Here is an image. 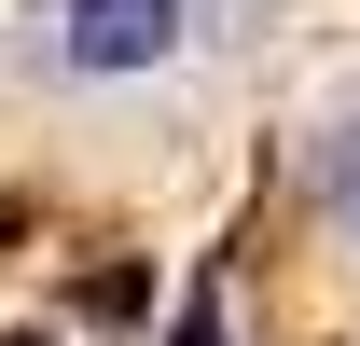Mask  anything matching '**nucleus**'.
<instances>
[{"mask_svg":"<svg viewBox=\"0 0 360 346\" xmlns=\"http://www.w3.org/2000/svg\"><path fill=\"white\" fill-rule=\"evenodd\" d=\"M56 70L70 84H139V70H167L180 28H194V0H56Z\"/></svg>","mask_w":360,"mask_h":346,"instance_id":"f257e3e1","label":"nucleus"},{"mask_svg":"<svg viewBox=\"0 0 360 346\" xmlns=\"http://www.w3.org/2000/svg\"><path fill=\"white\" fill-rule=\"evenodd\" d=\"M333 208H360V153H333Z\"/></svg>","mask_w":360,"mask_h":346,"instance_id":"f03ea898","label":"nucleus"}]
</instances>
